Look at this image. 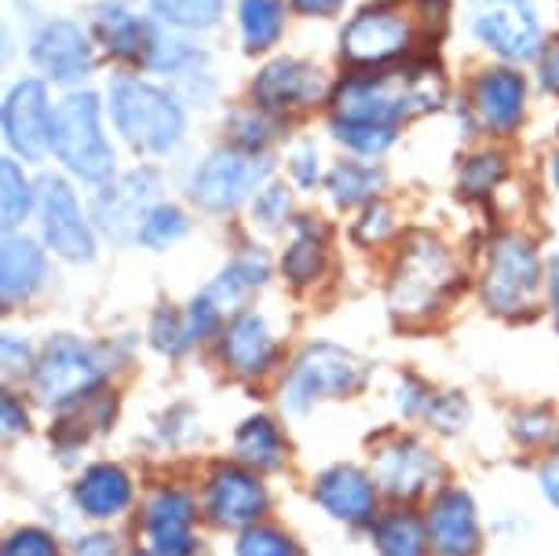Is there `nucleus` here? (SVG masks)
<instances>
[{
    "mask_svg": "<svg viewBox=\"0 0 559 556\" xmlns=\"http://www.w3.org/2000/svg\"><path fill=\"white\" fill-rule=\"evenodd\" d=\"M73 553L78 556H114L118 545H114V539H107V534H88V539H78Z\"/></svg>",
    "mask_w": 559,
    "mask_h": 556,
    "instance_id": "864d4df0",
    "label": "nucleus"
},
{
    "mask_svg": "<svg viewBox=\"0 0 559 556\" xmlns=\"http://www.w3.org/2000/svg\"><path fill=\"white\" fill-rule=\"evenodd\" d=\"M447 99V81L431 62L414 67H384L358 70L333 88V121L336 125H366L399 135L409 118L431 114Z\"/></svg>",
    "mask_w": 559,
    "mask_h": 556,
    "instance_id": "f257e3e1",
    "label": "nucleus"
},
{
    "mask_svg": "<svg viewBox=\"0 0 559 556\" xmlns=\"http://www.w3.org/2000/svg\"><path fill=\"white\" fill-rule=\"evenodd\" d=\"M504 176H509V157L501 151H479L461 165V194L464 198H487L493 194Z\"/></svg>",
    "mask_w": 559,
    "mask_h": 556,
    "instance_id": "f704fd0d",
    "label": "nucleus"
},
{
    "mask_svg": "<svg viewBox=\"0 0 559 556\" xmlns=\"http://www.w3.org/2000/svg\"><path fill=\"white\" fill-rule=\"evenodd\" d=\"M333 99V85L322 67L308 59L278 56L257 73L252 81V107L267 110L271 118H289V114H304L319 103Z\"/></svg>",
    "mask_w": 559,
    "mask_h": 556,
    "instance_id": "9b49d317",
    "label": "nucleus"
},
{
    "mask_svg": "<svg viewBox=\"0 0 559 556\" xmlns=\"http://www.w3.org/2000/svg\"><path fill=\"white\" fill-rule=\"evenodd\" d=\"M187 330H191V341L194 344H202V341H209V338H216L219 333V327H224V319L227 315L216 308L213 300L205 297V293H198V297L187 304Z\"/></svg>",
    "mask_w": 559,
    "mask_h": 556,
    "instance_id": "a19ab883",
    "label": "nucleus"
},
{
    "mask_svg": "<svg viewBox=\"0 0 559 556\" xmlns=\"http://www.w3.org/2000/svg\"><path fill=\"white\" fill-rule=\"evenodd\" d=\"M267 275H271V264H267V257H263V249H241V253L209 282L205 297L224 315H241L252 293L263 289Z\"/></svg>",
    "mask_w": 559,
    "mask_h": 556,
    "instance_id": "a878e982",
    "label": "nucleus"
},
{
    "mask_svg": "<svg viewBox=\"0 0 559 556\" xmlns=\"http://www.w3.org/2000/svg\"><path fill=\"white\" fill-rule=\"evenodd\" d=\"M325 264H330V246H325V235L314 220H297L293 224V238L282 253V275H286L293 286H314L325 275Z\"/></svg>",
    "mask_w": 559,
    "mask_h": 556,
    "instance_id": "bb28decb",
    "label": "nucleus"
},
{
    "mask_svg": "<svg viewBox=\"0 0 559 556\" xmlns=\"http://www.w3.org/2000/svg\"><path fill=\"white\" fill-rule=\"evenodd\" d=\"M545 286H548V308H552L556 322H559V257L548 260V271H545Z\"/></svg>",
    "mask_w": 559,
    "mask_h": 556,
    "instance_id": "6e6d98bb",
    "label": "nucleus"
},
{
    "mask_svg": "<svg viewBox=\"0 0 559 556\" xmlns=\"http://www.w3.org/2000/svg\"><path fill=\"white\" fill-rule=\"evenodd\" d=\"M235 454L241 465H249L257 472H271V469H282V461H286V439H282L278 425H274L271 417H249L235 433Z\"/></svg>",
    "mask_w": 559,
    "mask_h": 556,
    "instance_id": "c85d7f7f",
    "label": "nucleus"
},
{
    "mask_svg": "<svg viewBox=\"0 0 559 556\" xmlns=\"http://www.w3.org/2000/svg\"><path fill=\"white\" fill-rule=\"evenodd\" d=\"M515 436L523 439V443H548V439L556 436V417L548 411H523L515 414Z\"/></svg>",
    "mask_w": 559,
    "mask_h": 556,
    "instance_id": "a18cd8bd",
    "label": "nucleus"
},
{
    "mask_svg": "<svg viewBox=\"0 0 559 556\" xmlns=\"http://www.w3.org/2000/svg\"><path fill=\"white\" fill-rule=\"evenodd\" d=\"M45 279H48V257L40 242H34L29 235H15V230L4 235V249H0V293H4L8 308L34 297L45 286Z\"/></svg>",
    "mask_w": 559,
    "mask_h": 556,
    "instance_id": "b1692460",
    "label": "nucleus"
},
{
    "mask_svg": "<svg viewBox=\"0 0 559 556\" xmlns=\"http://www.w3.org/2000/svg\"><path fill=\"white\" fill-rule=\"evenodd\" d=\"M51 125L56 107L48 99V85L40 78L15 81L4 99V143L23 162H45L51 151Z\"/></svg>",
    "mask_w": 559,
    "mask_h": 556,
    "instance_id": "ddd939ff",
    "label": "nucleus"
},
{
    "mask_svg": "<svg viewBox=\"0 0 559 556\" xmlns=\"http://www.w3.org/2000/svg\"><path fill=\"white\" fill-rule=\"evenodd\" d=\"M468 26L483 48L509 62L537 59L545 48L542 15L534 0H472Z\"/></svg>",
    "mask_w": 559,
    "mask_h": 556,
    "instance_id": "9d476101",
    "label": "nucleus"
},
{
    "mask_svg": "<svg viewBox=\"0 0 559 556\" xmlns=\"http://www.w3.org/2000/svg\"><path fill=\"white\" fill-rule=\"evenodd\" d=\"M29 377H34V395L40 406H48V411H70V406L88 403L92 395L103 392L110 366L96 344L59 333L37 355V366Z\"/></svg>",
    "mask_w": 559,
    "mask_h": 556,
    "instance_id": "39448f33",
    "label": "nucleus"
},
{
    "mask_svg": "<svg viewBox=\"0 0 559 556\" xmlns=\"http://www.w3.org/2000/svg\"><path fill=\"white\" fill-rule=\"evenodd\" d=\"M252 224L263 230H278L289 224V191L282 184H267L252 198Z\"/></svg>",
    "mask_w": 559,
    "mask_h": 556,
    "instance_id": "58836bf2",
    "label": "nucleus"
},
{
    "mask_svg": "<svg viewBox=\"0 0 559 556\" xmlns=\"http://www.w3.org/2000/svg\"><path fill=\"white\" fill-rule=\"evenodd\" d=\"M0 363H4V377L12 381L15 374H34V352H29V341L19 338V333H4V341H0Z\"/></svg>",
    "mask_w": 559,
    "mask_h": 556,
    "instance_id": "c03bdc74",
    "label": "nucleus"
},
{
    "mask_svg": "<svg viewBox=\"0 0 559 556\" xmlns=\"http://www.w3.org/2000/svg\"><path fill=\"white\" fill-rule=\"evenodd\" d=\"M377 556H428V523L409 509H395L377 520L373 528Z\"/></svg>",
    "mask_w": 559,
    "mask_h": 556,
    "instance_id": "7c9ffc66",
    "label": "nucleus"
},
{
    "mask_svg": "<svg viewBox=\"0 0 559 556\" xmlns=\"http://www.w3.org/2000/svg\"><path fill=\"white\" fill-rule=\"evenodd\" d=\"M151 344L162 355H183L191 348V330H187V315L176 308H157L151 319Z\"/></svg>",
    "mask_w": 559,
    "mask_h": 556,
    "instance_id": "4c0bfd02",
    "label": "nucleus"
},
{
    "mask_svg": "<svg viewBox=\"0 0 559 556\" xmlns=\"http://www.w3.org/2000/svg\"><path fill=\"white\" fill-rule=\"evenodd\" d=\"M366 385V363L341 344H308L282 381L286 414H308L322 400H347Z\"/></svg>",
    "mask_w": 559,
    "mask_h": 556,
    "instance_id": "0eeeda50",
    "label": "nucleus"
},
{
    "mask_svg": "<svg viewBox=\"0 0 559 556\" xmlns=\"http://www.w3.org/2000/svg\"><path fill=\"white\" fill-rule=\"evenodd\" d=\"M344 4L347 0H289L293 12L304 15V19H330V15L341 12Z\"/></svg>",
    "mask_w": 559,
    "mask_h": 556,
    "instance_id": "603ef678",
    "label": "nucleus"
},
{
    "mask_svg": "<svg viewBox=\"0 0 559 556\" xmlns=\"http://www.w3.org/2000/svg\"><path fill=\"white\" fill-rule=\"evenodd\" d=\"M0 414H4V436H19V433H26V425H29L26 406L19 403L12 392H8V395H4V403H0Z\"/></svg>",
    "mask_w": 559,
    "mask_h": 556,
    "instance_id": "3c124183",
    "label": "nucleus"
},
{
    "mask_svg": "<svg viewBox=\"0 0 559 556\" xmlns=\"http://www.w3.org/2000/svg\"><path fill=\"white\" fill-rule=\"evenodd\" d=\"M227 0H151V19L179 34H205L224 19Z\"/></svg>",
    "mask_w": 559,
    "mask_h": 556,
    "instance_id": "2f4dec72",
    "label": "nucleus"
},
{
    "mask_svg": "<svg viewBox=\"0 0 559 556\" xmlns=\"http://www.w3.org/2000/svg\"><path fill=\"white\" fill-rule=\"evenodd\" d=\"M552 184L559 187V146H556V154H552Z\"/></svg>",
    "mask_w": 559,
    "mask_h": 556,
    "instance_id": "4d7b16f0",
    "label": "nucleus"
},
{
    "mask_svg": "<svg viewBox=\"0 0 559 556\" xmlns=\"http://www.w3.org/2000/svg\"><path fill=\"white\" fill-rule=\"evenodd\" d=\"M431 400H436V395H431L425 385L414 381V377H403V385H399V411H403V417H425Z\"/></svg>",
    "mask_w": 559,
    "mask_h": 556,
    "instance_id": "de8ad7c7",
    "label": "nucleus"
},
{
    "mask_svg": "<svg viewBox=\"0 0 559 556\" xmlns=\"http://www.w3.org/2000/svg\"><path fill=\"white\" fill-rule=\"evenodd\" d=\"M157 19L135 15L132 8L118 4V0H107V4L96 8V19H92V34H96L99 48L107 51L110 59L124 62V67H140L146 70L157 40Z\"/></svg>",
    "mask_w": 559,
    "mask_h": 556,
    "instance_id": "a211bd4d",
    "label": "nucleus"
},
{
    "mask_svg": "<svg viewBox=\"0 0 559 556\" xmlns=\"http://www.w3.org/2000/svg\"><path fill=\"white\" fill-rule=\"evenodd\" d=\"M425 417L439 428V433H447V436L461 433L464 422H468V403H464V395H457V392H442V395L431 400Z\"/></svg>",
    "mask_w": 559,
    "mask_h": 556,
    "instance_id": "79ce46f5",
    "label": "nucleus"
},
{
    "mask_svg": "<svg viewBox=\"0 0 559 556\" xmlns=\"http://www.w3.org/2000/svg\"><path fill=\"white\" fill-rule=\"evenodd\" d=\"M476 121L493 135H512L526 114V78L512 67H487L472 85Z\"/></svg>",
    "mask_w": 559,
    "mask_h": 556,
    "instance_id": "6ab92c4d",
    "label": "nucleus"
},
{
    "mask_svg": "<svg viewBox=\"0 0 559 556\" xmlns=\"http://www.w3.org/2000/svg\"><path fill=\"white\" fill-rule=\"evenodd\" d=\"M542 490H545V498L559 509V458H552L542 469Z\"/></svg>",
    "mask_w": 559,
    "mask_h": 556,
    "instance_id": "5fc2aeb1",
    "label": "nucleus"
},
{
    "mask_svg": "<svg viewBox=\"0 0 559 556\" xmlns=\"http://www.w3.org/2000/svg\"><path fill=\"white\" fill-rule=\"evenodd\" d=\"M373 480L384 495L414 501L439 487L442 461L414 436H392L373 450Z\"/></svg>",
    "mask_w": 559,
    "mask_h": 556,
    "instance_id": "2eb2a0df",
    "label": "nucleus"
},
{
    "mask_svg": "<svg viewBox=\"0 0 559 556\" xmlns=\"http://www.w3.org/2000/svg\"><path fill=\"white\" fill-rule=\"evenodd\" d=\"M132 556H165V553H157V549H143V553H132Z\"/></svg>",
    "mask_w": 559,
    "mask_h": 556,
    "instance_id": "13d9d810",
    "label": "nucleus"
},
{
    "mask_svg": "<svg viewBox=\"0 0 559 556\" xmlns=\"http://www.w3.org/2000/svg\"><path fill=\"white\" fill-rule=\"evenodd\" d=\"M414 15H406L395 0H377L347 19L341 34V59L355 70H384L414 48Z\"/></svg>",
    "mask_w": 559,
    "mask_h": 556,
    "instance_id": "1a4fd4ad",
    "label": "nucleus"
},
{
    "mask_svg": "<svg viewBox=\"0 0 559 556\" xmlns=\"http://www.w3.org/2000/svg\"><path fill=\"white\" fill-rule=\"evenodd\" d=\"M162 202V176L154 169H132L118 180L103 184L96 202H92V220L118 242L140 235L146 213Z\"/></svg>",
    "mask_w": 559,
    "mask_h": 556,
    "instance_id": "4468645a",
    "label": "nucleus"
},
{
    "mask_svg": "<svg viewBox=\"0 0 559 556\" xmlns=\"http://www.w3.org/2000/svg\"><path fill=\"white\" fill-rule=\"evenodd\" d=\"M194 498L183 487H157L143 512V531L151 549L165 556L194 553Z\"/></svg>",
    "mask_w": 559,
    "mask_h": 556,
    "instance_id": "aec40b11",
    "label": "nucleus"
},
{
    "mask_svg": "<svg viewBox=\"0 0 559 556\" xmlns=\"http://www.w3.org/2000/svg\"><path fill=\"white\" fill-rule=\"evenodd\" d=\"M325 191H330L333 205H341V209L369 205L384 191V169L373 162H355V157H347V162H336L330 176H325Z\"/></svg>",
    "mask_w": 559,
    "mask_h": 556,
    "instance_id": "cd10ccee",
    "label": "nucleus"
},
{
    "mask_svg": "<svg viewBox=\"0 0 559 556\" xmlns=\"http://www.w3.org/2000/svg\"><path fill=\"white\" fill-rule=\"evenodd\" d=\"M428 542L436 556H476L479 553V517L468 490H439L428 509Z\"/></svg>",
    "mask_w": 559,
    "mask_h": 556,
    "instance_id": "412c9836",
    "label": "nucleus"
},
{
    "mask_svg": "<svg viewBox=\"0 0 559 556\" xmlns=\"http://www.w3.org/2000/svg\"><path fill=\"white\" fill-rule=\"evenodd\" d=\"M238 29L246 51H271L286 34V0H238Z\"/></svg>",
    "mask_w": 559,
    "mask_h": 556,
    "instance_id": "c756f323",
    "label": "nucleus"
},
{
    "mask_svg": "<svg viewBox=\"0 0 559 556\" xmlns=\"http://www.w3.org/2000/svg\"><path fill=\"white\" fill-rule=\"evenodd\" d=\"M187 230H191V220H187L183 209L173 202H157L151 213H146L135 242H143L146 249H168V246H176L179 238H187Z\"/></svg>",
    "mask_w": 559,
    "mask_h": 556,
    "instance_id": "72a5a7b5",
    "label": "nucleus"
},
{
    "mask_svg": "<svg viewBox=\"0 0 559 556\" xmlns=\"http://www.w3.org/2000/svg\"><path fill=\"white\" fill-rule=\"evenodd\" d=\"M227 132H230V146L246 154H263L267 143L274 140V118L260 107H241L227 118Z\"/></svg>",
    "mask_w": 559,
    "mask_h": 556,
    "instance_id": "c9c22d12",
    "label": "nucleus"
},
{
    "mask_svg": "<svg viewBox=\"0 0 559 556\" xmlns=\"http://www.w3.org/2000/svg\"><path fill=\"white\" fill-rule=\"evenodd\" d=\"M289 173H293V180H297V187H304V191H311V187L322 180V157H319V151H314V143H304V146L293 151Z\"/></svg>",
    "mask_w": 559,
    "mask_h": 556,
    "instance_id": "49530a36",
    "label": "nucleus"
},
{
    "mask_svg": "<svg viewBox=\"0 0 559 556\" xmlns=\"http://www.w3.org/2000/svg\"><path fill=\"white\" fill-rule=\"evenodd\" d=\"M107 110L114 129L132 151L173 154L187 135V110L176 92L135 73H118L107 88Z\"/></svg>",
    "mask_w": 559,
    "mask_h": 556,
    "instance_id": "7ed1b4c3",
    "label": "nucleus"
},
{
    "mask_svg": "<svg viewBox=\"0 0 559 556\" xmlns=\"http://www.w3.org/2000/svg\"><path fill=\"white\" fill-rule=\"evenodd\" d=\"M267 512V487L249 465H216L205 480V517L216 528L246 531Z\"/></svg>",
    "mask_w": 559,
    "mask_h": 556,
    "instance_id": "dca6fc26",
    "label": "nucleus"
},
{
    "mask_svg": "<svg viewBox=\"0 0 559 556\" xmlns=\"http://www.w3.org/2000/svg\"><path fill=\"white\" fill-rule=\"evenodd\" d=\"M545 286V271L537 246L520 230H501L487 246L483 268V304L493 315H526L537 308Z\"/></svg>",
    "mask_w": 559,
    "mask_h": 556,
    "instance_id": "423d86ee",
    "label": "nucleus"
},
{
    "mask_svg": "<svg viewBox=\"0 0 559 556\" xmlns=\"http://www.w3.org/2000/svg\"><path fill=\"white\" fill-rule=\"evenodd\" d=\"M235 556H300V545L286 531L267 528V523H252L238 534Z\"/></svg>",
    "mask_w": 559,
    "mask_h": 556,
    "instance_id": "e433bc0d",
    "label": "nucleus"
},
{
    "mask_svg": "<svg viewBox=\"0 0 559 556\" xmlns=\"http://www.w3.org/2000/svg\"><path fill=\"white\" fill-rule=\"evenodd\" d=\"M37 216L45 246L70 264H84L96 257V230L73 194V187L62 176H45L37 191Z\"/></svg>",
    "mask_w": 559,
    "mask_h": 556,
    "instance_id": "f8f14e48",
    "label": "nucleus"
},
{
    "mask_svg": "<svg viewBox=\"0 0 559 556\" xmlns=\"http://www.w3.org/2000/svg\"><path fill=\"white\" fill-rule=\"evenodd\" d=\"M73 501L88 520H114L132 506V476L114 461H99L81 472Z\"/></svg>",
    "mask_w": 559,
    "mask_h": 556,
    "instance_id": "393cba45",
    "label": "nucleus"
},
{
    "mask_svg": "<svg viewBox=\"0 0 559 556\" xmlns=\"http://www.w3.org/2000/svg\"><path fill=\"white\" fill-rule=\"evenodd\" d=\"M267 154H246L238 146H219L205 154L187 176V198L205 213H235L241 202L257 198L271 176Z\"/></svg>",
    "mask_w": 559,
    "mask_h": 556,
    "instance_id": "6e6552de",
    "label": "nucleus"
},
{
    "mask_svg": "<svg viewBox=\"0 0 559 556\" xmlns=\"http://www.w3.org/2000/svg\"><path fill=\"white\" fill-rule=\"evenodd\" d=\"M29 59L51 85H81L96 70V45L78 23L51 19L29 37Z\"/></svg>",
    "mask_w": 559,
    "mask_h": 556,
    "instance_id": "f3484780",
    "label": "nucleus"
},
{
    "mask_svg": "<svg viewBox=\"0 0 559 556\" xmlns=\"http://www.w3.org/2000/svg\"><path fill=\"white\" fill-rule=\"evenodd\" d=\"M219 359L238 377H263L278 363V341L267 327V319L257 311H241L230 319V327L219 338Z\"/></svg>",
    "mask_w": 559,
    "mask_h": 556,
    "instance_id": "4be33fe9",
    "label": "nucleus"
},
{
    "mask_svg": "<svg viewBox=\"0 0 559 556\" xmlns=\"http://www.w3.org/2000/svg\"><path fill=\"white\" fill-rule=\"evenodd\" d=\"M392 235H395V213L381 202H369L362 209V216L355 220V242L362 246H381Z\"/></svg>",
    "mask_w": 559,
    "mask_h": 556,
    "instance_id": "ea45409f",
    "label": "nucleus"
},
{
    "mask_svg": "<svg viewBox=\"0 0 559 556\" xmlns=\"http://www.w3.org/2000/svg\"><path fill=\"white\" fill-rule=\"evenodd\" d=\"M537 85H542L548 96H559V37L545 40L542 56H537Z\"/></svg>",
    "mask_w": 559,
    "mask_h": 556,
    "instance_id": "09e8293b",
    "label": "nucleus"
},
{
    "mask_svg": "<svg viewBox=\"0 0 559 556\" xmlns=\"http://www.w3.org/2000/svg\"><path fill=\"white\" fill-rule=\"evenodd\" d=\"M0 187H4V191H0V224L12 235V230L23 224V220H29V213L37 209V191L12 154L0 162Z\"/></svg>",
    "mask_w": 559,
    "mask_h": 556,
    "instance_id": "473e14b6",
    "label": "nucleus"
},
{
    "mask_svg": "<svg viewBox=\"0 0 559 556\" xmlns=\"http://www.w3.org/2000/svg\"><path fill=\"white\" fill-rule=\"evenodd\" d=\"M461 289V268L439 238L414 230L388 275V308L403 327H425Z\"/></svg>",
    "mask_w": 559,
    "mask_h": 556,
    "instance_id": "f03ea898",
    "label": "nucleus"
},
{
    "mask_svg": "<svg viewBox=\"0 0 559 556\" xmlns=\"http://www.w3.org/2000/svg\"><path fill=\"white\" fill-rule=\"evenodd\" d=\"M314 501L333 520L366 523L377 512V480L355 465H333L314 480Z\"/></svg>",
    "mask_w": 559,
    "mask_h": 556,
    "instance_id": "5701e85b",
    "label": "nucleus"
},
{
    "mask_svg": "<svg viewBox=\"0 0 559 556\" xmlns=\"http://www.w3.org/2000/svg\"><path fill=\"white\" fill-rule=\"evenodd\" d=\"M51 154L62 169L78 176L81 184H110L118 157L103 132V103L96 92H70L56 103V125H51Z\"/></svg>",
    "mask_w": 559,
    "mask_h": 556,
    "instance_id": "20e7f679",
    "label": "nucleus"
},
{
    "mask_svg": "<svg viewBox=\"0 0 559 556\" xmlns=\"http://www.w3.org/2000/svg\"><path fill=\"white\" fill-rule=\"evenodd\" d=\"M4 556H59V545L48 531L40 528H19L8 534Z\"/></svg>",
    "mask_w": 559,
    "mask_h": 556,
    "instance_id": "37998d69",
    "label": "nucleus"
},
{
    "mask_svg": "<svg viewBox=\"0 0 559 556\" xmlns=\"http://www.w3.org/2000/svg\"><path fill=\"white\" fill-rule=\"evenodd\" d=\"M417 12L425 19V26L431 34H442L447 29V15H450V0H417Z\"/></svg>",
    "mask_w": 559,
    "mask_h": 556,
    "instance_id": "8fccbe9b",
    "label": "nucleus"
}]
</instances>
